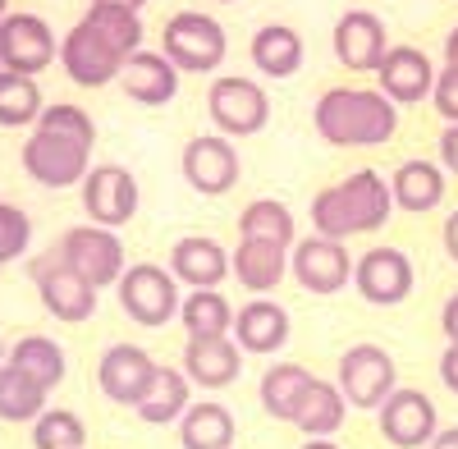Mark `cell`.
I'll return each mask as SVG.
<instances>
[{"instance_id":"obj_1","label":"cell","mask_w":458,"mask_h":449,"mask_svg":"<svg viewBox=\"0 0 458 449\" xmlns=\"http://www.w3.org/2000/svg\"><path fill=\"white\" fill-rule=\"evenodd\" d=\"M394 211V193L390 179H380L376 170H353L349 179L330 183L312 198V224L321 239H353V234H371L390 220Z\"/></svg>"},{"instance_id":"obj_2","label":"cell","mask_w":458,"mask_h":449,"mask_svg":"<svg viewBox=\"0 0 458 449\" xmlns=\"http://www.w3.org/2000/svg\"><path fill=\"white\" fill-rule=\"evenodd\" d=\"M312 120L330 147H380L399 129V106L380 88H330L321 92Z\"/></svg>"},{"instance_id":"obj_3","label":"cell","mask_w":458,"mask_h":449,"mask_svg":"<svg viewBox=\"0 0 458 449\" xmlns=\"http://www.w3.org/2000/svg\"><path fill=\"white\" fill-rule=\"evenodd\" d=\"M225 28L220 19L202 14V10H179L170 23H165V60L179 69V73H211L225 64Z\"/></svg>"},{"instance_id":"obj_4","label":"cell","mask_w":458,"mask_h":449,"mask_svg":"<svg viewBox=\"0 0 458 449\" xmlns=\"http://www.w3.org/2000/svg\"><path fill=\"white\" fill-rule=\"evenodd\" d=\"M23 170L42 183V189H69V183H79V179L92 174V142L37 129L23 142Z\"/></svg>"},{"instance_id":"obj_5","label":"cell","mask_w":458,"mask_h":449,"mask_svg":"<svg viewBox=\"0 0 458 449\" xmlns=\"http://www.w3.org/2000/svg\"><path fill=\"white\" fill-rule=\"evenodd\" d=\"M207 110L225 138H252L271 120V101H266L261 83L243 79V73H220L207 92Z\"/></svg>"},{"instance_id":"obj_6","label":"cell","mask_w":458,"mask_h":449,"mask_svg":"<svg viewBox=\"0 0 458 449\" xmlns=\"http://www.w3.org/2000/svg\"><path fill=\"white\" fill-rule=\"evenodd\" d=\"M120 308L138 321V326H165L170 317H179L183 298H179V280L170 275V267L157 261H138L120 275Z\"/></svg>"},{"instance_id":"obj_7","label":"cell","mask_w":458,"mask_h":449,"mask_svg":"<svg viewBox=\"0 0 458 449\" xmlns=\"http://www.w3.org/2000/svg\"><path fill=\"white\" fill-rule=\"evenodd\" d=\"M28 271H32L37 293H42V303H47V312L55 321H69L73 326V321H88L97 312V289L69 267L60 248H51L47 257H37Z\"/></svg>"},{"instance_id":"obj_8","label":"cell","mask_w":458,"mask_h":449,"mask_svg":"<svg viewBox=\"0 0 458 449\" xmlns=\"http://www.w3.org/2000/svg\"><path fill=\"white\" fill-rule=\"evenodd\" d=\"M394 358L380 344H353L339 358V394L353 408H371L380 413V403L394 394Z\"/></svg>"},{"instance_id":"obj_9","label":"cell","mask_w":458,"mask_h":449,"mask_svg":"<svg viewBox=\"0 0 458 449\" xmlns=\"http://www.w3.org/2000/svg\"><path fill=\"white\" fill-rule=\"evenodd\" d=\"M60 252L73 271H79L92 289H106V284H120V275L129 271L124 267V243L114 230H101V224H73V230L60 239Z\"/></svg>"},{"instance_id":"obj_10","label":"cell","mask_w":458,"mask_h":449,"mask_svg":"<svg viewBox=\"0 0 458 449\" xmlns=\"http://www.w3.org/2000/svg\"><path fill=\"white\" fill-rule=\"evenodd\" d=\"M51 60H60V42L47 19L37 14H5L0 19V69L10 73H42Z\"/></svg>"},{"instance_id":"obj_11","label":"cell","mask_w":458,"mask_h":449,"mask_svg":"<svg viewBox=\"0 0 458 449\" xmlns=\"http://www.w3.org/2000/svg\"><path fill=\"white\" fill-rule=\"evenodd\" d=\"M353 267L358 261L349 257V248H344L339 239L312 234V239H302V243L289 248V271L308 293H339L344 284L353 280Z\"/></svg>"},{"instance_id":"obj_12","label":"cell","mask_w":458,"mask_h":449,"mask_svg":"<svg viewBox=\"0 0 458 449\" xmlns=\"http://www.w3.org/2000/svg\"><path fill=\"white\" fill-rule=\"evenodd\" d=\"M83 211L101 230H120L138 216V179L124 165H92L83 179Z\"/></svg>"},{"instance_id":"obj_13","label":"cell","mask_w":458,"mask_h":449,"mask_svg":"<svg viewBox=\"0 0 458 449\" xmlns=\"http://www.w3.org/2000/svg\"><path fill=\"white\" fill-rule=\"evenodd\" d=\"M183 179L193 183L198 193L220 198L239 183V147L229 142L225 133H202L183 147Z\"/></svg>"},{"instance_id":"obj_14","label":"cell","mask_w":458,"mask_h":449,"mask_svg":"<svg viewBox=\"0 0 458 449\" xmlns=\"http://www.w3.org/2000/svg\"><path fill=\"white\" fill-rule=\"evenodd\" d=\"M380 436L394 449H422V445L431 449V440L440 436L436 403L422 390H394L380 403Z\"/></svg>"},{"instance_id":"obj_15","label":"cell","mask_w":458,"mask_h":449,"mask_svg":"<svg viewBox=\"0 0 458 449\" xmlns=\"http://www.w3.org/2000/svg\"><path fill=\"white\" fill-rule=\"evenodd\" d=\"M335 55L353 73H376L380 60L390 55V32L371 10H344L335 23Z\"/></svg>"},{"instance_id":"obj_16","label":"cell","mask_w":458,"mask_h":449,"mask_svg":"<svg viewBox=\"0 0 458 449\" xmlns=\"http://www.w3.org/2000/svg\"><path fill=\"white\" fill-rule=\"evenodd\" d=\"M151 377H157V362L142 344H110L97 362V381H101V394L114 399V403H129L138 408Z\"/></svg>"},{"instance_id":"obj_17","label":"cell","mask_w":458,"mask_h":449,"mask_svg":"<svg viewBox=\"0 0 458 449\" xmlns=\"http://www.w3.org/2000/svg\"><path fill=\"white\" fill-rule=\"evenodd\" d=\"M353 284L367 303L376 308H394L412 293V261L399 248H371L353 267Z\"/></svg>"},{"instance_id":"obj_18","label":"cell","mask_w":458,"mask_h":449,"mask_svg":"<svg viewBox=\"0 0 458 449\" xmlns=\"http://www.w3.org/2000/svg\"><path fill=\"white\" fill-rule=\"evenodd\" d=\"M60 64H64V73H69L79 88H106L110 79H120V69H124V60L114 55L88 23H73V28L64 32Z\"/></svg>"},{"instance_id":"obj_19","label":"cell","mask_w":458,"mask_h":449,"mask_svg":"<svg viewBox=\"0 0 458 449\" xmlns=\"http://www.w3.org/2000/svg\"><path fill=\"white\" fill-rule=\"evenodd\" d=\"M376 83L394 106H417L436 92V69L427 60V51L417 47H390V55L380 60Z\"/></svg>"},{"instance_id":"obj_20","label":"cell","mask_w":458,"mask_h":449,"mask_svg":"<svg viewBox=\"0 0 458 449\" xmlns=\"http://www.w3.org/2000/svg\"><path fill=\"white\" fill-rule=\"evenodd\" d=\"M170 275L188 289H216L229 275V252L211 234H183L170 248Z\"/></svg>"},{"instance_id":"obj_21","label":"cell","mask_w":458,"mask_h":449,"mask_svg":"<svg viewBox=\"0 0 458 449\" xmlns=\"http://www.w3.org/2000/svg\"><path fill=\"white\" fill-rule=\"evenodd\" d=\"M183 377L202 390H225L243 377V349L229 340H188L183 349Z\"/></svg>"},{"instance_id":"obj_22","label":"cell","mask_w":458,"mask_h":449,"mask_svg":"<svg viewBox=\"0 0 458 449\" xmlns=\"http://www.w3.org/2000/svg\"><path fill=\"white\" fill-rule=\"evenodd\" d=\"M289 340V312L276 298H252L234 312V344L243 353H276Z\"/></svg>"},{"instance_id":"obj_23","label":"cell","mask_w":458,"mask_h":449,"mask_svg":"<svg viewBox=\"0 0 458 449\" xmlns=\"http://www.w3.org/2000/svg\"><path fill=\"white\" fill-rule=\"evenodd\" d=\"M120 88L138 106H165L179 92V69L165 60V51H138L120 69Z\"/></svg>"},{"instance_id":"obj_24","label":"cell","mask_w":458,"mask_h":449,"mask_svg":"<svg viewBox=\"0 0 458 449\" xmlns=\"http://www.w3.org/2000/svg\"><path fill=\"white\" fill-rule=\"evenodd\" d=\"M229 271L243 289H252L257 298H271V289H280V280L289 275V248H276V243H257V239H243L229 257Z\"/></svg>"},{"instance_id":"obj_25","label":"cell","mask_w":458,"mask_h":449,"mask_svg":"<svg viewBox=\"0 0 458 449\" xmlns=\"http://www.w3.org/2000/svg\"><path fill=\"white\" fill-rule=\"evenodd\" d=\"M344 418H349V399L339 394V385L312 377V385L302 390V403H298V413H293V427L302 436H312V440H330L344 427Z\"/></svg>"},{"instance_id":"obj_26","label":"cell","mask_w":458,"mask_h":449,"mask_svg":"<svg viewBox=\"0 0 458 449\" xmlns=\"http://www.w3.org/2000/svg\"><path fill=\"white\" fill-rule=\"evenodd\" d=\"M390 193H394V207L412 211V216H422V211H436L440 198H445V170L436 161H422V157H412L394 170L390 179Z\"/></svg>"},{"instance_id":"obj_27","label":"cell","mask_w":458,"mask_h":449,"mask_svg":"<svg viewBox=\"0 0 458 449\" xmlns=\"http://www.w3.org/2000/svg\"><path fill=\"white\" fill-rule=\"evenodd\" d=\"M179 445L183 449H229L234 445V413L216 399L193 403L179 418Z\"/></svg>"},{"instance_id":"obj_28","label":"cell","mask_w":458,"mask_h":449,"mask_svg":"<svg viewBox=\"0 0 458 449\" xmlns=\"http://www.w3.org/2000/svg\"><path fill=\"white\" fill-rule=\"evenodd\" d=\"M188 377L179 367H157V377H151L142 403H138V418L147 427H165V422H179L188 413Z\"/></svg>"},{"instance_id":"obj_29","label":"cell","mask_w":458,"mask_h":449,"mask_svg":"<svg viewBox=\"0 0 458 449\" xmlns=\"http://www.w3.org/2000/svg\"><path fill=\"white\" fill-rule=\"evenodd\" d=\"M252 64L266 73V79H289V73L302 64V37L284 23H266L252 32Z\"/></svg>"},{"instance_id":"obj_30","label":"cell","mask_w":458,"mask_h":449,"mask_svg":"<svg viewBox=\"0 0 458 449\" xmlns=\"http://www.w3.org/2000/svg\"><path fill=\"white\" fill-rule=\"evenodd\" d=\"M308 385H312V371L302 367V362H276V367H266V377H261V408L276 422H293L298 403H302V390H308Z\"/></svg>"},{"instance_id":"obj_31","label":"cell","mask_w":458,"mask_h":449,"mask_svg":"<svg viewBox=\"0 0 458 449\" xmlns=\"http://www.w3.org/2000/svg\"><path fill=\"white\" fill-rule=\"evenodd\" d=\"M179 317H183L188 340H225L234 330V312H229V298L220 289H193L183 298Z\"/></svg>"},{"instance_id":"obj_32","label":"cell","mask_w":458,"mask_h":449,"mask_svg":"<svg viewBox=\"0 0 458 449\" xmlns=\"http://www.w3.org/2000/svg\"><path fill=\"white\" fill-rule=\"evenodd\" d=\"M10 367H19L23 377H32L51 394L64 381V349L51 340V335H23V340L10 349Z\"/></svg>"},{"instance_id":"obj_33","label":"cell","mask_w":458,"mask_h":449,"mask_svg":"<svg viewBox=\"0 0 458 449\" xmlns=\"http://www.w3.org/2000/svg\"><path fill=\"white\" fill-rule=\"evenodd\" d=\"M239 234L257 239V243H276V248H293V211L280 198H257L239 211Z\"/></svg>"},{"instance_id":"obj_34","label":"cell","mask_w":458,"mask_h":449,"mask_svg":"<svg viewBox=\"0 0 458 449\" xmlns=\"http://www.w3.org/2000/svg\"><path fill=\"white\" fill-rule=\"evenodd\" d=\"M83 23L101 37V42L120 55V60H129V55H138L142 51V19L133 14V10H120V5H92L88 14H83Z\"/></svg>"},{"instance_id":"obj_35","label":"cell","mask_w":458,"mask_h":449,"mask_svg":"<svg viewBox=\"0 0 458 449\" xmlns=\"http://www.w3.org/2000/svg\"><path fill=\"white\" fill-rule=\"evenodd\" d=\"M47 413V390L19 367H0V418L5 422H37Z\"/></svg>"},{"instance_id":"obj_36","label":"cell","mask_w":458,"mask_h":449,"mask_svg":"<svg viewBox=\"0 0 458 449\" xmlns=\"http://www.w3.org/2000/svg\"><path fill=\"white\" fill-rule=\"evenodd\" d=\"M42 92H37V79H23V73L0 69V124L5 129H23L32 120H42Z\"/></svg>"},{"instance_id":"obj_37","label":"cell","mask_w":458,"mask_h":449,"mask_svg":"<svg viewBox=\"0 0 458 449\" xmlns=\"http://www.w3.org/2000/svg\"><path fill=\"white\" fill-rule=\"evenodd\" d=\"M32 445L37 449H83L88 427H83L79 413H69V408H47V413L32 422Z\"/></svg>"},{"instance_id":"obj_38","label":"cell","mask_w":458,"mask_h":449,"mask_svg":"<svg viewBox=\"0 0 458 449\" xmlns=\"http://www.w3.org/2000/svg\"><path fill=\"white\" fill-rule=\"evenodd\" d=\"M37 129H51V133H69V138H83V142H97V124L83 106H69V101H55L42 110Z\"/></svg>"},{"instance_id":"obj_39","label":"cell","mask_w":458,"mask_h":449,"mask_svg":"<svg viewBox=\"0 0 458 449\" xmlns=\"http://www.w3.org/2000/svg\"><path fill=\"white\" fill-rule=\"evenodd\" d=\"M28 239H32V224L19 207L0 202V261H14L28 252Z\"/></svg>"},{"instance_id":"obj_40","label":"cell","mask_w":458,"mask_h":449,"mask_svg":"<svg viewBox=\"0 0 458 449\" xmlns=\"http://www.w3.org/2000/svg\"><path fill=\"white\" fill-rule=\"evenodd\" d=\"M431 106L440 110L445 124H458V69H440L436 73V92H431Z\"/></svg>"},{"instance_id":"obj_41","label":"cell","mask_w":458,"mask_h":449,"mask_svg":"<svg viewBox=\"0 0 458 449\" xmlns=\"http://www.w3.org/2000/svg\"><path fill=\"white\" fill-rule=\"evenodd\" d=\"M440 170L458 174V124H445L440 133Z\"/></svg>"},{"instance_id":"obj_42","label":"cell","mask_w":458,"mask_h":449,"mask_svg":"<svg viewBox=\"0 0 458 449\" xmlns=\"http://www.w3.org/2000/svg\"><path fill=\"white\" fill-rule=\"evenodd\" d=\"M440 381L458 394V344H449V349L440 353Z\"/></svg>"},{"instance_id":"obj_43","label":"cell","mask_w":458,"mask_h":449,"mask_svg":"<svg viewBox=\"0 0 458 449\" xmlns=\"http://www.w3.org/2000/svg\"><path fill=\"white\" fill-rule=\"evenodd\" d=\"M445 340H449V344H458V293L445 303Z\"/></svg>"},{"instance_id":"obj_44","label":"cell","mask_w":458,"mask_h":449,"mask_svg":"<svg viewBox=\"0 0 458 449\" xmlns=\"http://www.w3.org/2000/svg\"><path fill=\"white\" fill-rule=\"evenodd\" d=\"M445 248H449V257L458 261V211L445 220Z\"/></svg>"},{"instance_id":"obj_45","label":"cell","mask_w":458,"mask_h":449,"mask_svg":"<svg viewBox=\"0 0 458 449\" xmlns=\"http://www.w3.org/2000/svg\"><path fill=\"white\" fill-rule=\"evenodd\" d=\"M431 449H458V427H445V431L431 440Z\"/></svg>"},{"instance_id":"obj_46","label":"cell","mask_w":458,"mask_h":449,"mask_svg":"<svg viewBox=\"0 0 458 449\" xmlns=\"http://www.w3.org/2000/svg\"><path fill=\"white\" fill-rule=\"evenodd\" d=\"M445 60H449V69H458V28L449 32V42H445Z\"/></svg>"},{"instance_id":"obj_47","label":"cell","mask_w":458,"mask_h":449,"mask_svg":"<svg viewBox=\"0 0 458 449\" xmlns=\"http://www.w3.org/2000/svg\"><path fill=\"white\" fill-rule=\"evenodd\" d=\"M92 5H120V10H133V14H138L147 0H92Z\"/></svg>"},{"instance_id":"obj_48","label":"cell","mask_w":458,"mask_h":449,"mask_svg":"<svg viewBox=\"0 0 458 449\" xmlns=\"http://www.w3.org/2000/svg\"><path fill=\"white\" fill-rule=\"evenodd\" d=\"M302 449H339V445H335V440H308Z\"/></svg>"},{"instance_id":"obj_49","label":"cell","mask_w":458,"mask_h":449,"mask_svg":"<svg viewBox=\"0 0 458 449\" xmlns=\"http://www.w3.org/2000/svg\"><path fill=\"white\" fill-rule=\"evenodd\" d=\"M5 362H10V358H5V344H0V367H5Z\"/></svg>"},{"instance_id":"obj_50","label":"cell","mask_w":458,"mask_h":449,"mask_svg":"<svg viewBox=\"0 0 458 449\" xmlns=\"http://www.w3.org/2000/svg\"><path fill=\"white\" fill-rule=\"evenodd\" d=\"M0 19H5V0H0Z\"/></svg>"},{"instance_id":"obj_51","label":"cell","mask_w":458,"mask_h":449,"mask_svg":"<svg viewBox=\"0 0 458 449\" xmlns=\"http://www.w3.org/2000/svg\"><path fill=\"white\" fill-rule=\"evenodd\" d=\"M0 267H5V261H0Z\"/></svg>"},{"instance_id":"obj_52","label":"cell","mask_w":458,"mask_h":449,"mask_svg":"<svg viewBox=\"0 0 458 449\" xmlns=\"http://www.w3.org/2000/svg\"><path fill=\"white\" fill-rule=\"evenodd\" d=\"M225 5H229V0H225Z\"/></svg>"}]
</instances>
